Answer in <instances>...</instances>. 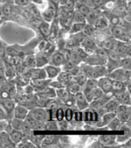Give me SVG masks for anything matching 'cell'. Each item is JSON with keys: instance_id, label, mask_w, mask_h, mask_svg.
<instances>
[{"instance_id": "cell-27", "label": "cell", "mask_w": 131, "mask_h": 148, "mask_svg": "<svg viewBox=\"0 0 131 148\" xmlns=\"http://www.w3.org/2000/svg\"><path fill=\"white\" fill-rule=\"evenodd\" d=\"M119 102L114 98V97H111L103 106V110H105V112H115L117 107L119 106Z\"/></svg>"}, {"instance_id": "cell-28", "label": "cell", "mask_w": 131, "mask_h": 148, "mask_svg": "<svg viewBox=\"0 0 131 148\" xmlns=\"http://www.w3.org/2000/svg\"><path fill=\"white\" fill-rule=\"evenodd\" d=\"M0 146L2 147H15L16 145L11 140L9 134L5 132H0Z\"/></svg>"}, {"instance_id": "cell-30", "label": "cell", "mask_w": 131, "mask_h": 148, "mask_svg": "<svg viewBox=\"0 0 131 148\" xmlns=\"http://www.w3.org/2000/svg\"><path fill=\"white\" fill-rule=\"evenodd\" d=\"M117 40H115L114 37H112L111 35L108 36L99 47H102L106 50H113L115 46V43H116Z\"/></svg>"}, {"instance_id": "cell-2", "label": "cell", "mask_w": 131, "mask_h": 148, "mask_svg": "<svg viewBox=\"0 0 131 148\" xmlns=\"http://www.w3.org/2000/svg\"><path fill=\"white\" fill-rule=\"evenodd\" d=\"M17 95V87L14 82L7 80L4 84L0 86V99L12 98L15 100Z\"/></svg>"}, {"instance_id": "cell-24", "label": "cell", "mask_w": 131, "mask_h": 148, "mask_svg": "<svg viewBox=\"0 0 131 148\" xmlns=\"http://www.w3.org/2000/svg\"><path fill=\"white\" fill-rule=\"evenodd\" d=\"M55 79L58 80L59 82H60L61 83H63L65 86H67L71 81L74 80V75L72 74H70L69 72L61 70Z\"/></svg>"}, {"instance_id": "cell-29", "label": "cell", "mask_w": 131, "mask_h": 148, "mask_svg": "<svg viewBox=\"0 0 131 148\" xmlns=\"http://www.w3.org/2000/svg\"><path fill=\"white\" fill-rule=\"evenodd\" d=\"M36 56V67L37 68H43L46 64H48L49 62V57L45 55L42 53H39L35 54Z\"/></svg>"}, {"instance_id": "cell-25", "label": "cell", "mask_w": 131, "mask_h": 148, "mask_svg": "<svg viewBox=\"0 0 131 148\" xmlns=\"http://www.w3.org/2000/svg\"><path fill=\"white\" fill-rule=\"evenodd\" d=\"M8 134H9V137H10L11 140L12 141V143H13L16 146H17L18 144H19V143L22 141V139H23V138H24L23 132H21L20 131H18V130H16V129H14V128H12V129L8 132Z\"/></svg>"}, {"instance_id": "cell-23", "label": "cell", "mask_w": 131, "mask_h": 148, "mask_svg": "<svg viewBox=\"0 0 131 148\" xmlns=\"http://www.w3.org/2000/svg\"><path fill=\"white\" fill-rule=\"evenodd\" d=\"M115 138V135H101L97 138V139L104 146H114L116 145Z\"/></svg>"}, {"instance_id": "cell-13", "label": "cell", "mask_w": 131, "mask_h": 148, "mask_svg": "<svg viewBox=\"0 0 131 148\" xmlns=\"http://www.w3.org/2000/svg\"><path fill=\"white\" fill-rule=\"evenodd\" d=\"M60 145V140L59 136L57 135H47L45 136L40 147H54V146H59Z\"/></svg>"}, {"instance_id": "cell-43", "label": "cell", "mask_w": 131, "mask_h": 148, "mask_svg": "<svg viewBox=\"0 0 131 148\" xmlns=\"http://www.w3.org/2000/svg\"><path fill=\"white\" fill-rule=\"evenodd\" d=\"M45 126L46 130L47 131H58V124L56 120H48L45 122Z\"/></svg>"}, {"instance_id": "cell-33", "label": "cell", "mask_w": 131, "mask_h": 148, "mask_svg": "<svg viewBox=\"0 0 131 148\" xmlns=\"http://www.w3.org/2000/svg\"><path fill=\"white\" fill-rule=\"evenodd\" d=\"M72 23H87V18L84 14L80 12L79 11L74 10L73 16H72Z\"/></svg>"}, {"instance_id": "cell-8", "label": "cell", "mask_w": 131, "mask_h": 148, "mask_svg": "<svg viewBox=\"0 0 131 148\" xmlns=\"http://www.w3.org/2000/svg\"><path fill=\"white\" fill-rule=\"evenodd\" d=\"M29 114L34 117L35 119L39 122H46L48 121V114H47V110L46 108L44 107H40V106H37L32 108L29 110Z\"/></svg>"}, {"instance_id": "cell-45", "label": "cell", "mask_w": 131, "mask_h": 148, "mask_svg": "<svg viewBox=\"0 0 131 148\" xmlns=\"http://www.w3.org/2000/svg\"><path fill=\"white\" fill-rule=\"evenodd\" d=\"M64 119V109L62 106L57 108L56 111H55V120L56 121H61Z\"/></svg>"}, {"instance_id": "cell-26", "label": "cell", "mask_w": 131, "mask_h": 148, "mask_svg": "<svg viewBox=\"0 0 131 148\" xmlns=\"http://www.w3.org/2000/svg\"><path fill=\"white\" fill-rule=\"evenodd\" d=\"M121 121L119 119L117 116L114 117L113 119L105 126V127H102L101 128L100 130L102 131H104V130H108V131H117L120 129L121 125Z\"/></svg>"}, {"instance_id": "cell-52", "label": "cell", "mask_w": 131, "mask_h": 148, "mask_svg": "<svg viewBox=\"0 0 131 148\" xmlns=\"http://www.w3.org/2000/svg\"><path fill=\"white\" fill-rule=\"evenodd\" d=\"M5 69V62L3 60H0V73H4Z\"/></svg>"}, {"instance_id": "cell-42", "label": "cell", "mask_w": 131, "mask_h": 148, "mask_svg": "<svg viewBox=\"0 0 131 148\" xmlns=\"http://www.w3.org/2000/svg\"><path fill=\"white\" fill-rule=\"evenodd\" d=\"M104 94V92L101 90L99 87H95L94 88H93V90L91 91V97H92V101L96 100L98 98H100L101 97H102V95Z\"/></svg>"}, {"instance_id": "cell-15", "label": "cell", "mask_w": 131, "mask_h": 148, "mask_svg": "<svg viewBox=\"0 0 131 148\" xmlns=\"http://www.w3.org/2000/svg\"><path fill=\"white\" fill-rule=\"evenodd\" d=\"M25 121L28 124V125L30 126V128L32 131H44V130H46L45 123L37 121L35 118L32 117L29 113L26 116Z\"/></svg>"}, {"instance_id": "cell-19", "label": "cell", "mask_w": 131, "mask_h": 148, "mask_svg": "<svg viewBox=\"0 0 131 148\" xmlns=\"http://www.w3.org/2000/svg\"><path fill=\"white\" fill-rule=\"evenodd\" d=\"M29 109L26 108L25 105L20 104V103H16L15 109H14V114H13V117L18 118V119H22L25 120L26 116L29 113Z\"/></svg>"}, {"instance_id": "cell-31", "label": "cell", "mask_w": 131, "mask_h": 148, "mask_svg": "<svg viewBox=\"0 0 131 148\" xmlns=\"http://www.w3.org/2000/svg\"><path fill=\"white\" fill-rule=\"evenodd\" d=\"M111 91L113 92V94L126 91V87H125L124 82L112 80V90H111Z\"/></svg>"}, {"instance_id": "cell-32", "label": "cell", "mask_w": 131, "mask_h": 148, "mask_svg": "<svg viewBox=\"0 0 131 148\" xmlns=\"http://www.w3.org/2000/svg\"><path fill=\"white\" fill-rule=\"evenodd\" d=\"M82 33L84 34L85 36L87 37H90V38H93L95 33H96V29L94 28V26L92 24L89 23H86L83 28Z\"/></svg>"}, {"instance_id": "cell-4", "label": "cell", "mask_w": 131, "mask_h": 148, "mask_svg": "<svg viewBox=\"0 0 131 148\" xmlns=\"http://www.w3.org/2000/svg\"><path fill=\"white\" fill-rule=\"evenodd\" d=\"M108 76L111 80L125 82L128 79H131V69L119 67V68L115 69L114 70L110 71L108 73Z\"/></svg>"}, {"instance_id": "cell-51", "label": "cell", "mask_w": 131, "mask_h": 148, "mask_svg": "<svg viewBox=\"0 0 131 148\" xmlns=\"http://www.w3.org/2000/svg\"><path fill=\"white\" fill-rule=\"evenodd\" d=\"M6 81H7V79H6L5 74L4 73H0V86H1L2 84H4Z\"/></svg>"}, {"instance_id": "cell-22", "label": "cell", "mask_w": 131, "mask_h": 148, "mask_svg": "<svg viewBox=\"0 0 131 148\" xmlns=\"http://www.w3.org/2000/svg\"><path fill=\"white\" fill-rule=\"evenodd\" d=\"M93 25L96 29V31H102L109 27V23L108 19L106 18V17L102 14L93 22Z\"/></svg>"}, {"instance_id": "cell-9", "label": "cell", "mask_w": 131, "mask_h": 148, "mask_svg": "<svg viewBox=\"0 0 131 148\" xmlns=\"http://www.w3.org/2000/svg\"><path fill=\"white\" fill-rule=\"evenodd\" d=\"M12 126L18 130V131H20L21 132H23L24 135H31L32 134V130L30 128V126L28 125V124L25 121V120H22V119H18V118H12L11 121H10Z\"/></svg>"}, {"instance_id": "cell-10", "label": "cell", "mask_w": 131, "mask_h": 148, "mask_svg": "<svg viewBox=\"0 0 131 148\" xmlns=\"http://www.w3.org/2000/svg\"><path fill=\"white\" fill-rule=\"evenodd\" d=\"M130 50H131L130 42H123L120 40L116 41L115 46L113 49V51H115L121 58L130 57Z\"/></svg>"}, {"instance_id": "cell-17", "label": "cell", "mask_w": 131, "mask_h": 148, "mask_svg": "<svg viewBox=\"0 0 131 148\" xmlns=\"http://www.w3.org/2000/svg\"><path fill=\"white\" fill-rule=\"evenodd\" d=\"M97 85L104 92H110L112 90V80L108 76H102L97 79Z\"/></svg>"}, {"instance_id": "cell-20", "label": "cell", "mask_w": 131, "mask_h": 148, "mask_svg": "<svg viewBox=\"0 0 131 148\" xmlns=\"http://www.w3.org/2000/svg\"><path fill=\"white\" fill-rule=\"evenodd\" d=\"M113 97L115 98L119 103L124 104V105H131V96L130 93L126 91L119 92V93H114Z\"/></svg>"}, {"instance_id": "cell-53", "label": "cell", "mask_w": 131, "mask_h": 148, "mask_svg": "<svg viewBox=\"0 0 131 148\" xmlns=\"http://www.w3.org/2000/svg\"><path fill=\"white\" fill-rule=\"evenodd\" d=\"M3 24H4V19H3V18H0V26H1Z\"/></svg>"}, {"instance_id": "cell-6", "label": "cell", "mask_w": 131, "mask_h": 148, "mask_svg": "<svg viewBox=\"0 0 131 148\" xmlns=\"http://www.w3.org/2000/svg\"><path fill=\"white\" fill-rule=\"evenodd\" d=\"M67 60H68L67 53H66L65 52H63V51L55 49L49 57L48 64L61 68L64 65V63L67 62Z\"/></svg>"}, {"instance_id": "cell-5", "label": "cell", "mask_w": 131, "mask_h": 148, "mask_svg": "<svg viewBox=\"0 0 131 148\" xmlns=\"http://www.w3.org/2000/svg\"><path fill=\"white\" fill-rule=\"evenodd\" d=\"M47 4L48 5H47L46 8L40 12V16L42 17L44 21H46L47 23H51L57 16L58 7H57L56 3H54L53 1H49Z\"/></svg>"}, {"instance_id": "cell-50", "label": "cell", "mask_w": 131, "mask_h": 148, "mask_svg": "<svg viewBox=\"0 0 131 148\" xmlns=\"http://www.w3.org/2000/svg\"><path fill=\"white\" fill-rule=\"evenodd\" d=\"M90 146L91 147H104V145L99 141V140H96V141H94V142H93L91 145H90Z\"/></svg>"}, {"instance_id": "cell-41", "label": "cell", "mask_w": 131, "mask_h": 148, "mask_svg": "<svg viewBox=\"0 0 131 148\" xmlns=\"http://www.w3.org/2000/svg\"><path fill=\"white\" fill-rule=\"evenodd\" d=\"M44 135H31L30 136V140L35 145L36 147H40L41 142L44 138Z\"/></svg>"}, {"instance_id": "cell-49", "label": "cell", "mask_w": 131, "mask_h": 148, "mask_svg": "<svg viewBox=\"0 0 131 148\" xmlns=\"http://www.w3.org/2000/svg\"><path fill=\"white\" fill-rule=\"evenodd\" d=\"M0 121H7V114L1 105H0Z\"/></svg>"}, {"instance_id": "cell-21", "label": "cell", "mask_w": 131, "mask_h": 148, "mask_svg": "<svg viewBox=\"0 0 131 148\" xmlns=\"http://www.w3.org/2000/svg\"><path fill=\"white\" fill-rule=\"evenodd\" d=\"M46 74V77L50 80L55 79L57 77V75H59V73L61 71V68L60 67H56L51 64H46V66L43 67Z\"/></svg>"}, {"instance_id": "cell-1", "label": "cell", "mask_w": 131, "mask_h": 148, "mask_svg": "<svg viewBox=\"0 0 131 148\" xmlns=\"http://www.w3.org/2000/svg\"><path fill=\"white\" fill-rule=\"evenodd\" d=\"M81 70L87 78L91 79H98L102 76H108V70L105 65H98V66H91L87 65L84 62L81 64Z\"/></svg>"}, {"instance_id": "cell-34", "label": "cell", "mask_w": 131, "mask_h": 148, "mask_svg": "<svg viewBox=\"0 0 131 148\" xmlns=\"http://www.w3.org/2000/svg\"><path fill=\"white\" fill-rule=\"evenodd\" d=\"M84 25H85V24H83V23H72L70 27H69V29H68L69 34L82 33Z\"/></svg>"}, {"instance_id": "cell-35", "label": "cell", "mask_w": 131, "mask_h": 148, "mask_svg": "<svg viewBox=\"0 0 131 148\" xmlns=\"http://www.w3.org/2000/svg\"><path fill=\"white\" fill-rule=\"evenodd\" d=\"M66 88L71 93V94H73V95H74L75 93H77V92H79V91H81V87L77 83V82H75L74 80L73 81H71L67 86H66Z\"/></svg>"}, {"instance_id": "cell-12", "label": "cell", "mask_w": 131, "mask_h": 148, "mask_svg": "<svg viewBox=\"0 0 131 148\" xmlns=\"http://www.w3.org/2000/svg\"><path fill=\"white\" fill-rule=\"evenodd\" d=\"M50 82H51V80L48 78H46V79H31L29 84L33 88L34 93H36L38 91L44 90V88H46L47 86H49Z\"/></svg>"}, {"instance_id": "cell-38", "label": "cell", "mask_w": 131, "mask_h": 148, "mask_svg": "<svg viewBox=\"0 0 131 148\" xmlns=\"http://www.w3.org/2000/svg\"><path fill=\"white\" fill-rule=\"evenodd\" d=\"M88 78H87V76L85 75V73H83V72H81L80 74H78L77 75H74V81L75 82H77L81 88L85 85V83H86V82H87V80Z\"/></svg>"}, {"instance_id": "cell-16", "label": "cell", "mask_w": 131, "mask_h": 148, "mask_svg": "<svg viewBox=\"0 0 131 148\" xmlns=\"http://www.w3.org/2000/svg\"><path fill=\"white\" fill-rule=\"evenodd\" d=\"M74 99H75V106L77 107V109L79 110L82 111L89 107V103L86 99L82 91H79V92L75 93Z\"/></svg>"}, {"instance_id": "cell-7", "label": "cell", "mask_w": 131, "mask_h": 148, "mask_svg": "<svg viewBox=\"0 0 131 148\" xmlns=\"http://www.w3.org/2000/svg\"><path fill=\"white\" fill-rule=\"evenodd\" d=\"M16 101L12 98H5L0 99V105H1L7 114V121L10 122L12 118H13L14 109L16 106Z\"/></svg>"}, {"instance_id": "cell-36", "label": "cell", "mask_w": 131, "mask_h": 148, "mask_svg": "<svg viewBox=\"0 0 131 148\" xmlns=\"http://www.w3.org/2000/svg\"><path fill=\"white\" fill-rule=\"evenodd\" d=\"M25 68L27 69H31L36 67V56L35 54H28L26 55L25 59Z\"/></svg>"}, {"instance_id": "cell-11", "label": "cell", "mask_w": 131, "mask_h": 148, "mask_svg": "<svg viewBox=\"0 0 131 148\" xmlns=\"http://www.w3.org/2000/svg\"><path fill=\"white\" fill-rule=\"evenodd\" d=\"M80 47L87 53V54H90V53H93L94 52V50L96 49L97 47V45L94 41V40L93 38H90V37H87L85 36V38L83 39V40L81 41Z\"/></svg>"}, {"instance_id": "cell-14", "label": "cell", "mask_w": 131, "mask_h": 148, "mask_svg": "<svg viewBox=\"0 0 131 148\" xmlns=\"http://www.w3.org/2000/svg\"><path fill=\"white\" fill-rule=\"evenodd\" d=\"M115 112H107L105 114H103L102 116L99 117V119L95 124V127L96 130H100L102 127H105L114 117H115Z\"/></svg>"}, {"instance_id": "cell-40", "label": "cell", "mask_w": 131, "mask_h": 148, "mask_svg": "<svg viewBox=\"0 0 131 148\" xmlns=\"http://www.w3.org/2000/svg\"><path fill=\"white\" fill-rule=\"evenodd\" d=\"M130 138V132H124L123 135H116L115 138V142L116 144H123L124 142H126L127 140H128Z\"/></svg>"}, {"instance_id": "cell-39", "label": "cell", "mask_w": 131, "mask_h": 148, "mask_svg": "<svg viewBox=\"0 0 131 148\" xmlns=\"http://www.w3.org/2000/svg\"><path fill=\"white\" fill-rule=\"evenodd\" d=\"M74 118V110L71 107H67L64 110V119L68 122H71Z\"/></svg>"}, {"instance_id": "cell-54", "label": "cell", "mask_w": 131, "mask_h": 148, "mask_svg": "<svg viewBox=\"0 0 131 148\" xmlns=\"http://www.w3.org/2000/svg\"><path fill=\"white\" fill-rule=\"evenodd\" d=\"M127 1H128V2H130V0H127Z\"/></svg>"}, {"instance_id": "cell-18", "label": "cell", "mask_w": 131, "mask_h": 148, "mask_svg": "<svg viewBox=\"0 0 131 148\" xmlns=\"http://www.w3.org/2000/svg\"><path fill=\"white\" fill-rule=\"evenodd\" d=\"M83 62L91 66H98V65H105L107 61L103 60V59L100 58L99 56H97L95 53H93L87 56V58L85 59V61Z\"/></svg>"}, {"instance_id": "cell-48", "label": "cell", "mask_w": 131, "mask_h": 148, "mask_svg": "<svg viewBox=\"0 0 131 148\" xmlns=\"http://www.w3.org/2000/svg\"><path fill=\"white\" fill-rule=\"evenodd\" d=\"M13 3L18 6L25 7V6H27L31 2H30V0H13Z\"/></svg>"}, {"instance_id": "cell-3", "label": "cell", "mask_w": 131, "mask_h": 148, "mask_svg": "<svg viewBox=\"0 0 131 148\" xmlns=\"http://www.w3.org/2000/svg\"><path fill=\"white\" fill-rule=\"evenodd\" d=\"M109 32L110 35L115 40L123 42H130V31L126 30L125 28L119 25H109Z\"/></svg>"}, {"instance_id": "cell-47", "label": "cell", "mask_w": 131, "mask_h": 148, "mask_svg": "<svg viewBox=\"0 0 131 148\" xmlns=\"http://www.w3.org/2000/svg\"><path fill=\"white\" fill-rule=\"evenodd\" d=\"M49 86L53 88L54 90H59V88H66V86L61 83L60 82H59L58 80H51V82H49Z\"/></svg>"}, {"instance_id": "cell-46", "label": "cell", "mask_w": 131, "mask_h": 148, "mask_svg": "<svg viewBox=\"0 0 131 148\" xmlns=\"http://www.w3.org/2000/svg\"><path fill=\"white\" fill-rule=\"evenodd\" d=\"M130 62H131L130 57H123V58L121 59L120 67H121V68L129 69H130Z\"/></svg>"}, {"instance_id": "cell-44", "label": "cell", "mask_w": 131, "mask_h": 148, "mask_svg": "<svg viewBox=\"0 0 131 148\" xmlns=\"http://www.w3.org/2000/svg\"><path fill=\"white\" fill-rule=\"evenodd\" d=\"M77 64L74 63L71 60H69V59H68L67 62H66L64 63V65L61 67V70H64V71H67V72H70V70L74 67L76 66Z\"/></svg>"}, {"instance_id": "cell-37", "label": "cell", "mask_w": 131, "mask_h": 148, "mask_svg": "<svg viewBox=\"0 0 131 148\" xmlns=\"http://www.w3.org/2000/svg\"><path fill=\"white\" fill-rule=\"evenodd\" d=\"M39 30L44 37L47 38L49 34V31H50V23H47L42 20V22L39 25Z\"/></svg>"}]
</instances>
